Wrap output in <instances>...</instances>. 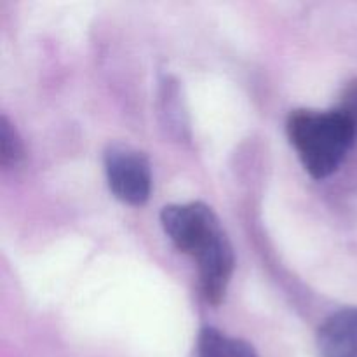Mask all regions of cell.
<instances>
[{
	"label": "cell",
	"instance_id": "1",
	"mask_svg": "<svg viewBox=\"0 0 357 357\" xmlns=\"http://www.w3.org/2000/svg\"><path fill=\"white\" fill-rule=\"evenodd\" d=\"M160 223L178 251L195 260L204 298L218 305L236 267L234 248L218 216L204 202L166 206Z\"/></svg>",
	"mask_w": 357,
	"mask_h": 357
},
{
	"label": "cell",
	"instance_id": "7",
	"mask_svg": "<svg viewBox=\"0 0 357 357\" xmlns=\"http://www.w3.org/2000/svg\"><path fill=\"white\" fill-rule=\"evenodd\" d=\"M338 110L344 112L349 119L357 126V79L351 80L345 86L344 93L340 96V103H338Z\"/></svg>",
	"mask_w": 357,
	"mask_h": 357
},
{
	"label": "cell",
	"instance_id": "5",
	"mask_svg": "<svg viewBox=\"0 0 357 357\" xmlns=\"http://www.w3.org/2000/svg\"><path fill=\"white\" fill-rule=\"evenodd\" d=\"M197 357H258L250 344L227 337L215 328H202L197 338Z\"/></svg>",
	"mask_w": 357,
	"mask_h": 357
},
{
	"label": "cell",
	"instance_id": "6",
	"mask_svg": "<svg viewBox=\"0 0 357 357\" xmlns=\"http://www.w3.org/2000/svg\"><path fill=\"white\" fill-rule=\"evenodd\" d=\"M0 142H2V166L3 167H13L23 159V143H21L20 136H17L16 129L10 124L9 119L6 115H2V121H0Z\"/></svg>",
	"mask_w": 357,
	"mask_h": 357
},
{
	"label": "cell",
	"instance_id": "2",
	"mask_svg": "<svg viewBox=\"0 0 357 357\" xmlns=\"http://www.w3.org/2000/svg\"><path fill=\"white\" fill-rule=\"evenodd\" d=\"M288 138L307 173L324 180L340 167L357 139V126L344 112L295 110L288 119Z\"/></svg>",
	"mask_w": 357,
	"mask_h": 357
},
{
	"label": "cell",
	"instance_id": "4",
	"mask_svg": "<svg viewBox=\"0 0 357 357\" xmlns=\"http://www.w3.org/2000/svg\"><path fill=\"white\" fill-rule=\"evenodd\" d=\"M321 357H357V307L331 314L317 333Z\"/></svg>",
	"mask_w": 357,
	"mask_h": 357
},
{
	"label": "cell",
	"instance_id": "3",
	"mask_svg": "<svg viewBox=\"0 0 357 357\" xmlns=\"http://www.w3.org/2000/svg\"><path fill=\"white\" fill-rule=\"evenodd\" d=\"M105 173L112 194L129 206H142L152 192V167L149 157L124 143L105 150Z\"/></svg>",
	"mask_w": 357,
	"mask_h": 357
}]
</instances>
